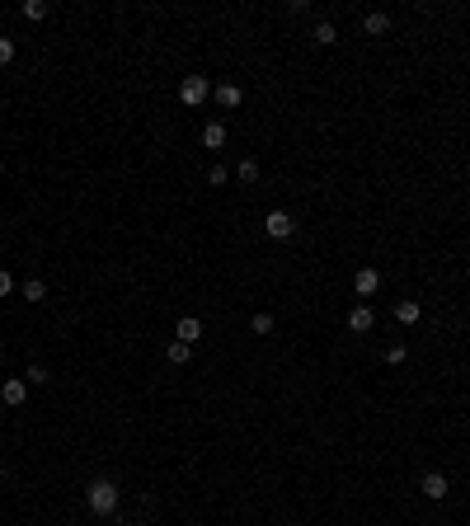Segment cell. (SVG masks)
I'll return each mask as SVG.
<instances>
[{
    "label": "cell",
    "instance_id": "cell-25",
    "mask_svg": "<svg viewBox=\"0 0 470 526\" xmlns=\"http://www.w3.org/2000/svg\"><path fill=\"white\" fill-rule=\"evenodd\" d=\"M123 526H141V522H123Z\"/></svg>",
    "mask_w": 470,
    "mask_h": 526
},
{
    "label": "cell",
    "instance_id": "cell-19",
    "mask_svg": "<svg viewBox=\"0 0 470 526\" xmlns=\"http://www.w3.org/2000/svg\"><path fill=\"white\" fill-rule=\"evenodd\" d=\"M254 334H273V315H268V310L254 315Z\"/></svg>",
    "mask_w": 470,
    "mask_h": 526
},
{
    "label": "cell",
    "instance_id": "cell-3",
    "mask_svg": "<svg viewBox=\"0 0 470 526\" xmlns=\"http://www.w3.org/2000/svg\"><path fill=\"white\" fill-rule=\"evenodd\" d=\"M264 235L268 240H292V235H297V221L287 217V212H268L264 217Z\"/></svg>",
    "mask_w": 470,
    "mask_h": 526
},
{
    "label": "cell",
    "instance_id": "cell-1",
    "mask_svg": "<svg viewBox=\"0 0 470 526\" xmlns=\"http://www.w3.org/2000/svg\"><path fill=\"white\" fill-rule=\"evenodd\" d=\"M118 498H123V489L113 480H90L85 484V508L94 512V517H109L113 508H118Z\"/></svg>",
    "mask_w": 470,
    "mask_h": 526
},
{
    "label": "cell",
    "instance_id": "cell-7",
    "mask_svg": "<svg viewBox=\"0 0 470 526\" xmlns=\"http://www.w3.org/2000/svg\"><path fill=\"white\" fill-rule=\"evenodd\" d=\"M174 339H179V343H188V348H193V343L203 339V320H198V315H184V320H179V325H174Z\"/></svg>",
    "mask_w": 470,
    "mask_h": 526
},
{
    "label": "cell",
    "instance_id": "cell-11",
    "mask_svg": "<svg viewBox=\"0 0 470 526\" xmlns=\"http://www.w3.org/2000/svg\"><path fill=\"white\" fill-rule=\"evenodd\" d=\"M203 146L207 151H221V146H226V123H207L203 127Z\"/></svg>",
    "mask_w": 470,
    "mask_h": 526
},
{
    "label": "cell",
    "instance_id": "cell-2",
    "mask_svg": "<svg viewBox=\"0 0 470 526\" xmlns=\"http://www.w3.org/2000/svg\"><path fill=\"white\" fill-rule=\"evenodd\" d=\"M207 99H212V80L207 76H184L179 80V104H184V109H203Z\"/></svg>",
    "mask_w": 470,
    "mask_h": 526
},
{
    "label": "cell",
    "instance_id": "cell-13",
    "mask_svg": "<svg viewBox=\"0 0 470 526\" xmlns=\"http://www.w3.org/2000/svg\"><path fill=\"white\" fill-rule=\"evenodd\" d=\"M311 38H315V43H320V47H334V43H339V29H334L329 19H320V24H315V29H311Z\"/></svg>",
    "mask_w": 470,
    "mask_h": 526
},
{
    "label": "cell",
    "instance_id": "cell-9",
    "mask_svg": "<svg viewBox=\"0 0 470 526\" xmlns=\"http://www.w3.org/2000/svg\"><path fill=\"white\" fill-rule=\"evenodd\" d=\"M419 489H423V498H433V503H442V498H447V475H438V470H428Z\"/></svg>",
    "mask_w": 470,
    "mask_h": 526
},
{
    "label": "cell",
    "instance_id": "cell-20",
    "mask_svg": "<svg viewBox=\"0 0 470 526\" xmlns=\"http://www.w3.org/2000/svg\"><path fill=\"white\" fill-rule=\"evenodd\" d=\"M15 62V38H0V66Z\"/></svg>",
    "mask_w": 470,
    "mask_h": 526
},
{
    "label": "cell",
    "instance_id": "cell-10",
    "mask_svg": "<svg viewBox=\"0 0 470 526\" xmlns=\"http://www.w3.org/2000/svg\"><path fill=\"white\" fill-rule=\"evenodd\" d=\"M362 29L372 33V38H381V33H391V15H386V10H372V15L362 19Z\"/></svg>",
    "mask_w": 470,
    "mask_h": 526
},
{
    "label": "cell",
    "instance_id": "cell-22",
    "mask_svg": "<svg viewBox=\"0 0 470 526\" xmlns=\"http://www.w3.org/2000/svg\"><path fill=\"white\" fill-rule=\"evenodd\" d=\"M386 362L400 367V362H405V343H391V348H386Z\"/></svg>",
    "mask_w": 470,
    "mask_h": 526
},
{
    "label": "cell",
    "instance_id": "cell-24",
    "mask_svg": "<svg viewBox=\"0 0 470 526\" xmlns=\"http://www.w3.org/2000/svg\"><path fill=\"white\" fill-rule=\"evenodd\" d=\"M5 475H10V470H5V461H0V480H5Z\"/></svg>",
    "mask_w": 470,
    "mask_h": 526
},
{
    "label": "cell",
    "instance_id": "cell-17",
    "mask_svg": "<svg viewBox=\"0 0 470 526\" xmlns=\"http://www.w3.org/2000/svg\"><path fill=\"white\" fill-rule=\"evenodd\" d=\"M43 296H47V282H43V278H29V282H24V301H43Z\"/></svg>",
    "mask_w": 470,
    "mask_h": 526
},
{
    "label": "cell",
    "instance_id": "cell-21",
    "mask_svg": "<svg viewBox=\"0 0 470 526\" xmlns=\"http://www.w3.org/2000/svg\"><path fill=\"white\" fill-rule=\"evenodd\" d=\"M226 179H231L226 165H212V170H207V184H226Z\"/></svg>",
    "mask_w": 470,
    "mask_h": 526
},
{
    "label": "cell",
    "instance_id": "cell-14",
    "mask_svg": "<svg viewBox=\"0 0 470 526\" xmlns=\"http://www.w3.org/2000/svg\"><path fill=\"white\" fill-rule=\"evenodd\" d=\"M165 357H170L174 367H184L188 357H193V348H188V343H179V339H174V343H170V348H165Z\"/></svg>",
    "mask_w": 470,
    "mask_h": 526
},
{
    "label": "cell",
    "instance_id": "cell-18",
    "mask_svg": "<svg viewBox=\"0 0 470 526\" xmlns=\"http://www.w3.org/2000/svg\"><path fill=\"white\" fill-rule=\"evenodd\" d=\"M24 381H29V386H47L52 376H47V367H43V362H33L29 372H24Z\"/></svg>",
    "mask_w": 470,
    "mask_h": 526
},
{
    "label": "cell",
    "instance_id": "cell-5",
    "mask_svg": "<svg viewBox=\"0 0 470 526\" xmlns=\"http://www.w3.org/2000/svg\"><path fill=\"white\" fill-rule=\"evenodd\" d=\"M353 292H358L362 301L376 296V292H381V273H376V268H358V273H353Z\"/></svg>",
    "mask_w": 470,
    "mask_h": 526
},
{
    "label": "cell",
    "instance_id": "cell-15",
    "mask_svg": "<svg viewBox=\"0 0 470 526\" xmlns=\"http://www.w3.org/2000/svg\"><path fill=\"white\" fill-rule=\"evenodd\" d=\"M235 179H240V184H254V179H259V160H240V165H235Z\"/></svg>",
    "mask_w": 470,
    "mask_h": 526
},
{
    "label": "cell",
    "instance_id": "cell-12",
    "mask_svg": "<svg viewBox=\"0 0 470 526\" xmlns=\"http://www.w3.org/2000/svg\"><path fill=\"white\" fill-rule=\"evenodd\" d=\"M395 320H400V325H419L423 306H419V301H400V306H395Z\"/></svg>",
    "mask_w": 470,
    "mask_h": 526
},
{
    "label": "cell",
    "instance_id": "cell-16",
    "mask_svg": "<svg viewBox=\"0 0 470 526\" xmlns=\"http://www.w3.org/2000/svg\"><path fill=\"white\" fill-rule=\"evenodd\" d=\"M24 19L43 24V19H47V0H24Z\"/></svg>",
    "mask_w": 470,
    "mask_h": 526
},
{
    "label": "cell",
    "instance_id": "cell-8",
    "mask_svg": "<svg viewBox=\"0 0 470 526\" xmlns=\"http://www.w3.org/2000/svg\"><path fill=\"white\" fill-rule=\"evenodd\" d=\"M0 400L10 404V409H19V404L29 400V381H19V376H10V381L0 386Z\"/></svg>",
    "mask_w": 470,
    "mask_h": 526
},
{
    "label": "cell",
    "instance_id": "cell-4",
    "mask_svg": "<svg viewBox=\"0 0 470 526\" xmlns=\"http://www.w3.org/2000/svg\"><path fill=\"white\" fill-rule=\"evenodd\" d=\"M372 325H376V310L367 306V301H358V306L348 310V329H353V334H372Z\"/></svg>",
    "mask_w": 470,
    "mask_h": 526
},
{
    "label": "cell",
    "instance_id": "cell-6",
    "mask_svg": "<svg viewBox=\"0 0 470 526\" xmlns=\"http://www.w3.org/2000/svg\"><path fill=\"white\" fill-rule=\"evenodd\" d=\"M212 99H217L221 109H240V104H245V90L226 80V85H212Z\"/></svg>",
    "mask_w": 470,
    "mask_h": 526
},
{
    "label": "cell",
    "instance_id": "cell-23",
    "mask_svg": "<svg viewBox=\"0 0 470 526\" xmlns=\"http://www.w3.org/2000/svg\"><path fill=\"white\" fill-rule=\"evenodd\" d=\"M10 292H15V278H10V273L0 268V296H10Z\"/></svg>",
    "mask_w": 470,
    "mask_h": 526
}]
</instances>
